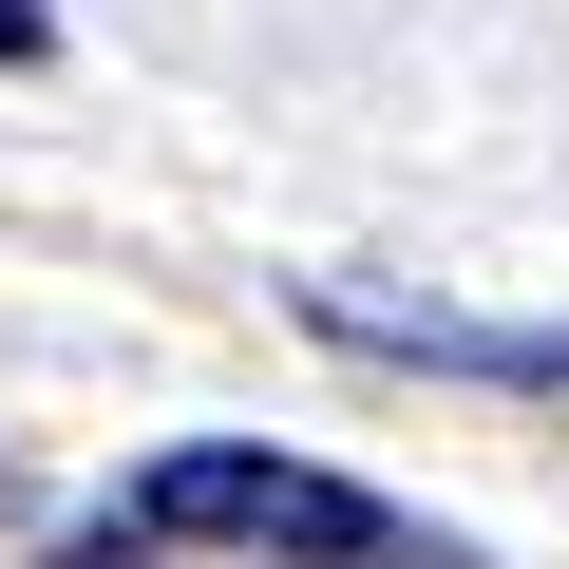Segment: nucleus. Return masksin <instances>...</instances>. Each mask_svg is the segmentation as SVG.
<instances>
[{
	"mask_svg": "<svg viewBox=\"0 0 569 569\" xmlns=\"http://www.w3.org/2000/svg\"><path fill=\"white\" fill-rule=\"evenodd\" d=\"M133 531H190V550H247V569H456L437 531H399L380 493L305 475V456H247V437H190L133 475Z\"/></svg>",
	"mask_w": 569,
	"mask_h": 569,
	"instance_id": "f257e3e1",
	"label": "nucleus"
},
{
	"mask_svg": "<svg viewBox=\"0 0 569 569\" xmlns=\"http://www.w3.org/2000/svg\"><path fill=\"white\" fill-rule=\"evenodd\" d=\"M305 323H323V342H361V361H437V380L569 399V323H475V305H399V284H305Z\"/></svg>",
	"mask_w": 569,
	"mask_h": 569,
	"instance_id": "f03ea898",
	"label": "nucleus"
},
{
	"mask_svg": "<svg viewBox=\"0 0 569 569\" xmlns=\"http://www.w3.org/2000/svg\"><path fill=\"white\" fill-rule=\"evenodd\" d=\"M20 58H58V20H39V0H0V77H20Z\"/></svg>",
	"mask_w": 569,
	"mask_h": 569,
	"instance_id": "7ed1b4c3",
	"label": "nucleus"
}]
</instances>
